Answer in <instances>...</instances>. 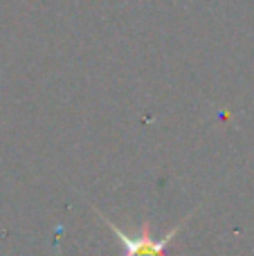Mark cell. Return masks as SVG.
<instances>
[{"instance_id":"cell-1","label":"cell","mask_w":254,"mask_h":256,"mask_svg":"<svg viewBox=\"0 0 254 256\" xmlns=\"http://www.w3.org/2000/svg\"><path fill=\"white\" fill-rule=\"evenodd\" d=\"M94 212H97V209H94ZM99 218H102V220L108 225V230L115 232V236L120 238L122 250H124V256H169V254H166V248H169V243L174 240V236L180 232V225H178V227H174V230H171L169 234L164 236V238H153L151 225H148V220H144L140 234L133 238V236L124 234V232H122L120 227L115 225V222L108 220L104 214H99Z\"/></svg>"}]
</instances>
